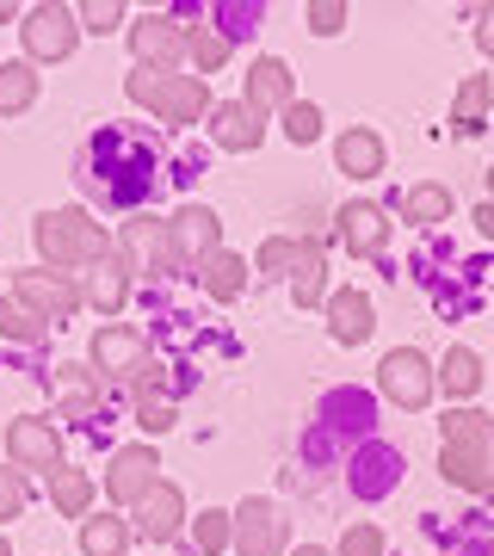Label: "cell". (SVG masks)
Segmentation results:
<instances>
[{"label":"cell","mask_w":494,"mask_h":556,"mask_svg":"<svg viewBox=\"0 0 494 556\" xmlns=\"http://www.w3.org/2000/svg\"><path fill=\"white\" fill-rule=\"evenodd\" d=\"M211 142L229 149V155H254L259 142H266V124H259L254 105H241V100L211 105Z\"/></svg>","instance_id":"cell-16"},{"label":"cell","mask_w":494,"mask_h":556,"mask_svg":"<svg viewBox=\"0 0 494 556\" xmlns=\"http://www.w3.org/2000/svg\"><path fill=\"white\" fill-rule=\"evenodd\" d=\"M167 236H174V260H179V266H204V260L217 254L223 223H217L211 204H179L174 217H167Z\"/></svg>","instance_id":"cell-12"},{"label":"cell","mask_w":494,"mask_h":556,"mask_svg":"<svg viewBox=\"0 0 494 556\" xmlns=\"http://www.w3.org/2000/svg\"><path fill=\"white\" fill-rule=\"evenodd\" d=\"M118 260L130 266V273H174L179 260H174V236H167V223L161 217H130L124 223V236H118Z\"/></svg>","instance_id":"cell-9"},{"label":"cell","mask_w":494,"mask_h":556,"mask_svg":"<svg viewBox=\"0 0 494 556\" xmlns=\"http://www.w3.org/2000/svg\"><path fill=\"white\" fill-rule=\"evenodd\" d=\"M50 507H56L62 519H87V507H93V477L62 464L56 477H50Z\"/></svg>","instance_id":"cell-28"},{"label":"cell","mask_w":494,"mask_h":556,"mask_svg":"<svg viewBox=\"0 0 494 556\" xmlns=\"http://www.w3.org/2000/svg\"><path fill=\"white\" fill-rule=\"evenodd\" d=\"M87 358H93V378H118V383H137L155 358H149V340L130 328V321H105L93 334V346H87Z\"/></svg>","instance_id":"cell-5"},{"label":"cell","mask_w":494,"mask_h":556,"mask_svg":"<svg viewBox=\"0 0 494 556\" xmlns=\"http://www.w3.org/2000/svg\"><path fill=\"white\" fill-rule=\"evenodd\" d=\"M80 298L93 303L99 316H118L124 303H130V266H124L118 254H105L99 266H87V291Z\"/></svg>","instance_id":"cell-22"},{"label":"cell","mask_w":494,"mask_h":556,"mask_svg":"<svg viewBox=\"0 0 494 556\" xmlns=\"http://www.w3.org/2000/svg\"><path fill=\"white\" fill-rule=\"evenodd\" d=\"M56 383H62V415L68 420H80V415H93L99 408V378L87 371V365H62Z\"/></svg>","instance_id":"cell-31"},{"label":"cell","mask_w":494,"mask_h":556,"mask_svg":"<svg viewBox=\"0 0 494 556\" xmlns=\"http://www.w3.org/2000/svg\"><path fill=\"white\" fill-rule=\"evenodd\" d=\"M31 241H38V254L56 266V273H68V266H99L105 254H118L112 248V236L99 229L80 204H62V211H43L38 223H31Z\"/></svg>","instance_id":"cell-2"},{"label":"cell","mask_w":494,"mask_h":556,"mask_svg":"<svg viewBox=\"0 0 494 556\" xmlns=\"http://www.w3.org/2000/svg\"><path fill=\"white\" fill-rule=\"evenodd\" d=\"M334 556H383V532H377V526H353V532L340 538Z\"/></svg>","instance_id":"cell-42"},{"label":"cell","mask_w":494,"mask_h":556,"mask_svg":"<svg viewBox=\"0 0 494 556\" xmlns=\"http://www.w3.org/2000/svg\"><path fill=\"white\" fill-rule=\"evenodd\" d=\"M371 328H377V316H371V298H365V291H334V298H328V334H334L340 346H365Z\"/></svg>","instance_id":"cell-21"},{"label":"cell","mask_w":494,"mask_h":556,"mask_svg":"<svg viewBox=\"0 0 494 556\" xmlns=\"http://www.w3.org/2000/svg\"><path fill=\"white\" fill-rule=\"evenodd\" d=\"M284 137H291V142H316L321 137V112L309 100H291V105H284Z\"/></svg>","instance_id":"cell-38"},{"label":"cell","mask_w":494,"mask_h":556,"mask_svg":"<svg viewBox=\"0 0 494 556\" xmlns=\"http://www.w3.org/2000/svg\"><path fill=\"white\" fill-rule=\"evenodd\" d=\"M7 457H13V470H43V477H56L62 470V433L50 427L43 415H20L7 427Z\"/></svg>","instance_id":"cell-8"},{"label":"cell","mask_w":494,"mask_h":556,"mask_svg":"<svg viewBox=\"0 0 494 556\" xmlns=\"http://www.w3.org/2000/svg\"><path fill=\"white\" fill-rule=\"evenodd\" d=\"M439 445H494V415H482V408H452Z\"/></svg>","instance_id":"cell-34"},{"label":"cell","mask_w":494,"mask_h":556,"mask_svg":"<svg viewBox=\"0 0 494 556\" xmlns=\"http://www.w3.org/2000/svg\"><path fill=\"white\" fill-rule=\"evenodd\" d=\"M296 556H334V551H321V544H296Z\"/></svg>","instance_id":"cell-45"},{"label":"cell","mask_w":494,"mask_h":556,"mask_svg":"<svg viewBox=\"0 0 494 556\" xmlns=\"http://www.w3.org/2000/svg\"><path fill=\"white\" fill-rule=\"evenodd\" d=\"M25 501H31V489H25V477L7 464V470H0V519H20Z\"/></svg>","instance_id":"cell-40"},{"label":"cell","mask_w":494,"mask_h":556,"mask_svg":"<svg viewBox=\"0 0 494 556\" xmlns=\"http://www.w3.org/2000/svg\"><path fill=\"white\" fill-rule=\"evenodd\" d=\"M476 229H482V236L494 241V199H482V204H476Z\"/></svg>","instance_id":"cell-44"},{"label":"cell","mask_w":494,"mask_h":556,"mask_svg":"<svg viewBox=\"0 0 494 556\" xmlns=\"http://www.w3.org/2000/svg\"><path fill=\"white\" fill-rule=\"evenodd\" d=\"M439 477L470 495H494V445H439Z\"/></svg>","instance_id":"cell-15"},{"label":"cell","mask_w":494,"mask_h":556,"mask_svg":"<svg viewBox=\"0 0 494 556\" xmlns=\"http://www.w3.org/2000/svg\"><path fill=\"white\" fill-rule=\"evenodd\" d=\"M291 100H296V75L278 56H259L254 68H248V93H241V105H254V112H284Z\"/></svg>","instance_id":"cell-18"},{"label":"cell","mask_w":494,"mask_h":556,"mask_svg":"<svg viewBox=\"0 0 494 556\" xmlns=\"http://www.w3.org/2000/svg\"><path fill=\"white\" fill-rule=\"evenodd\" d=\"M489 105H494V75H470L452 100V130L457 137H476L482 118H489Z\"/></svg>","instance_id":"cell-23"},{"label":"cell","mask_w":494,"mask_h":556,"mask_svg":"<svg viewBox=\"0 0 494 556\" xmlns=\"http://www.w3.org/2000/svg\"><path fill=\"white\" fill-rule=\"evenodd\" d=\"M87 161H93V186H99V199H112V204H137L149 186H155V149L149 142H137L130 130H99L93 149H87Z\"/></svg>","instance_id":"cell-1"},{"label":"cell","mask_w":494,"mask_h":556,"mask_svg":"<svg viewBox=\"0 0 494 556\" xmlns=\"http://www.w3.org/2000/svg\"><path fill=\"white\" fill-rule=\"evenodd\" d=\"M13 298L25 303V309H38L43 321H50V328H56V321H68L80 309V285L68 273H20L13 278Z\"/></svg>","instance_id":"cell-10"},{"label":"cell","mask_w":494,"mask_h":556,"mask_svg":"<svg viewBox=\"0 0 494 556\" xmlns=\"http://www.w3.org/2000/svg\"><path fill=\"white\" fill-rule=\"evenodd\" d=\"M489 199H494V167H489Z\"/></svg>","instance_id":"cell-48"},{"label":"cell","mask_w":494,"mask_h":556,"mask_svg":"<svg viewBox=\"0 0 494 556\" xmlns=\"http://www.w3.org/2000/svg\"><path fill=\"white\" fill-rule=\"evenodd\" d=\"M137 427L142 433H167L174 427V402L161 396V365H149L137 378Z\"/></svg>","instance_id":"cell-29"},{"label":"cell","mask_w":494,"mask_h":556,"mask_svg":"<svg viewBox=\"0 0 494 556\" xmlns=\"http://www.w3.org/2000/svg\"><path fill=\"white\" fill-rule=\"evenodd\" d=\"M346 470H353V477H346L353 482V495L377 501V495H390L395 482H402V452H395V445H365Z\"/></svg>","instance_id":"cell-19"},{"label":"cell","mask_w":494,"mask_h":556,"mask_svg":"<svg viewBox=\"0 0 494 556\" xmlns=\"http://www.w3.org/2000/svg\"><path fill=\"white\" fill-rule=\"evenodd\" d=\"M80 31H118L124 25V7L118 0H87V7H75Z\"/></svg>","instance_id":"cell-39"},{"label":"cell","mask_w":494,"mask_h":556,"mask_svg":"<svg viewBox=\"0 0 494 556\" xmlns=\"http://www.w3.org/2000/svg\"><path fill=\"white\" fill-rule=\"evenodd\" d=\"M186 56L198 62V80H204V75H217L223 62L236 56V43L223 38V31H211V25H192V31H186Z\"/></svg>","instance_id":"cell-32"},{"label":"cell","mask_w":494,"mask_h":556,"mask_svg":"<svg viewBox=\"0 0 494 556\" xmlns=\"http://www.w3.org/2000/svg\"><path fill=\"white\" fill-rule=\"evenodd\" d=\"M13 13H20V7H13V0H0V25L13 20Z\"/></svg>","instance_id":"cell-46"},{"label":"cell","mask_w":494,"mask_h":556,"mask_svg":"<svg viewBox=\"0 0 494 556\" xmlns=\"http://www.w3.org/2000/svg\"><path fill=\"white\" fill-rule=\"evenodd\" d=\"M124 93L137 105H149L161 124H198L211 118V87L198 75H155V68H137L124 80Z\"/></svg>","instance_id":"cell-3"},{"label":"cell","mask_w":494,"mask_h":556,"mask_svg":"<svg viewBox=\"0 0 494 556\" xmlns=\"http://www.w3.org/2000/svg\"><path fill=\"white\" fill-rule=\"evenodd\" d=\"M291 285H296V309H316L321 303V291H328V254H321V241L303 236V254H296Z\"/></svg>","instance_id":"cell-27"},{"label":"cell","mask_w":494,"mask_h":556,"mask_svg":"<svg viewBox=\"0 0 494 556\" xmlns=\"http://www.w3.org/2000/svg\"><path fill=\"white\" fill-rule=\"evenodd\" d=\"M296 254H303V241H291V236H273V241H259L254 266H259L266 278H291V273H296Z\"/></svg>","instance_id":"cell-36"},{"label":"cell","mask_w":494,"mask_h":556,"mask_svg":"<svg viewBox=\"0 0 494 556\" xmlns=\"http://www.w3.org/2000/svg\"><path fill=\"white\" fill-rule=\"evenodd\" d=\"M198 278H204V291H211L217 303H236L241 291H248V260L229 254V248H217V254L198 266Z\"/></svg>","instance_id":"cell-24"},{"label":"cell","mask_w":494,"mask_h":556,"mask_svg":"<svg viewBox=\"0 0 494 556\" xmlns=\"http://www.w3.org/2000/svg\"><path fill=\"white\" fill-rule=\"evenodd\" d=\"M303 20H309V31H316V38H334V31H346V7H340V0H316Z\"/></svg>","instance_id":"cell-41"},{"label":"cell","mask_w":494,"mask_h":556,"mask_svg":"<svg viewBox=\"0 0 494 556\" xmlns=\"http://www.w3.org/2000/svg\"><path fill=\"white\" fill-rule=\"evenodd\" d=\"M0 556H13V544H7V538H0Z\"/></svg>","instance_id":"cell-47"},{"label":"cell","mask_w":494,"mask_h":556,"mask_svg":"<svg viewBox=\"0 0 494 556\" xmlns=\"http://www.w3.org/2000/svg\"><path fill=\"white\" fill-rule=\"evenodd\" d=\"M377 390L395 402V408H427L439 390V371L433 358L415 353V346H395V353H383V365H377Z\"/></svg>","instance_id":"cell-4"},{"label":"cell","mask_w":494,"mask_h":556,"mask_svg":"<svg viewBox=\"0 0 494 556\" xmlns=\"http://www.w3.org/2000/svg\"><path fill=\"white\" fill-rule=\"evenodd\" d=\"M161 482V457L155 445H124V452H112V470H105V495L118 501V507H137L149 489Z\"/></svg>","instance_id":"cell-13"},{"label":"cell","mask_w":494,"mask_h":556,"mask_svg":"<svg viewBox=\"0 0 494 556\" xmlns=\"http://www.w3.org/2000/svg\"><path fill=\"white\" fill-rule=\"evenodd\" d=\"M476 20H482V25H476V50L494 62V7H476Z\"/></svg>","instance_id":"cell-43"},{"label":"cell","mask_w":494,"mask_h":556,"mask_svg":"<svg viewBox=\"0 0 494 556\" xmlns=\"http://www.w3.org/2000/svg\"><path fill=\"white\" fill-rule=\"evenodd\" d=\"M130 519H118V514H87L80 519V551L87 556H124L130 551Z\"/></svg>","instance_id":"cell-25"},{"label":"cell","mask_w":494,"mask_h":556,"mask_svg":"<svg viewBox=\"0 0 494 556\" xmlns=\"http://www.w3.org/2000/svg\"><path fill=\"white\" fill-rule=\"evenodd\" d=\"M439 383H445V396H476L482 390V358L470 346H452L445 365H439Z\"/></svg>","instance_id":"cell-33"},{"label":"cell","mask_w":494,"mask_h":556,"mask_svg":"<svg viewBox=\"0 0 494 556\" xmlns=\"http://www.w3.org/2000/svg\"><path fill=\"white\" fill-rule=\"evenodd\" d=\"M402 217H408V223H445V217H452V186H439V179L415 186V192L402 199Z\"/></svg>","instance_id":"cell-35"},{"label":"cell","mask_w":494,"mask_h":556,"mask_svg":"<svg viewBox=\"0 0 494 556\" xmlns=\"http://www.w3.org/2000/svg\"><path fill=\"white\" fill-rule=\"evenodd\" d=\"M229 519H236V551L241 556H284V544H291V526L278 514V501H266V495H248Z\"/></svg>","instance_id":"cell-7"},{"label":"cell","mask_w":494,"mask_h":556,"mask_svg":"<svg viewBox=\"0 0 494 556\" xmlns=\"http://www.w3.org/2000/svg\"><path fill=\"white\" fill-rule=\"evenodd\" d=\"M179 526H186V495H179L174 482H155V489L137 501V532L149 538V544H167V538H179Z\"/></svg>","instance_id":"cell-17"},{"label":"cell","mask_w":494,"mask_h":556,"mask_svg":"<svg viewBox=\"0 0 494 556\" xmlns=\"http://www.w3.org/2000/svg\"><path fill=\"white\" fill-rule=\"evenodd\" d=\"M334 236L346 241V254H365L377 260L383 248H390V211L371 199H353V204H340V217H334Z\"/></svg>","instance_id":"cell-14"},{"label":"cell","mask_w":494,"mask_h":556,"mask_svg":"<svg viewBox=\"0 0 494 556\" xmlns=\"http://www.w3.org/2000/svg\"><path fill=\"white\" fill-rule=\"evenodd\" d=\"M20 31H25V56H31V62H62V56H75V43H80L75 7H62V0L31 7Z\"/></svg>","instance_id":"cell-6"},{"label":"cell","mask_w":494,"mask_h":556,"mask_svg":"<svg viewBox=\"0 0 494 556\" xmlns=\"http://www.w3.org/2000/svg\"><path fill=\"white\" fill-rule=\"evenodd\" d=\"M0 340H13V346H43L50 340V321L38 309H25L20 298H0Z\"/></svg>","instance_id":"cell-30"},{"label":"cell","mask_w":494,"mask_h":556,"mask_svg":"<svg viewBox=\"0 0 494 556\" xmlns=\"http://www.w3.org/2000/svg\"><path fill=\"white\" fill-rule=\"evenodd\" d=\"M130 50H137V68L174 75V62L186 56V31H179L174 13H142V20L130 25Z\"/></svg>","instance_id":"cell-11"},{"label":"cell","mask_w":494,"mask_h":556,"mask_svg":"<svg viewBox=\"0 0 494 556\" xmlns=\"http://www.w3.org/2000/svg\"><path fill=\"white\" fill-rule=\"evenodd\" d=\"M229 544H236V519L223 514V507H204V514H198V551L217 556V551H229Z\"/></svg>","instance_id":"cell-37"},{"label":"cell","mask_w":494,"mask_h":556,"mask_svg":"<svg viewBox=\"0 0 494 556\" xmlns=\"http://www.w3.org/2000/svg\"><path fill=\"white\" fill-rule=\"evenodd\" d=\"M38 105V68L31 62H0V118H20Z\"/></svg>","instance_id":"cell-26"},{"label":"cell","mask_w":494,"mask_h":556,"mask_svg":"<svg viewBox=\"0 0 494 556\" xmlns=\"http://www.w3.org/2000/svg\"><path fill=\"white\" fill-rule=\"evenodd\" d=\"M383 137L377 130H365V124H353V130H340V142H334V167L346 179H377L383 174Z\"/></svg>","instance_id":"cell-20"}]
</instances>
